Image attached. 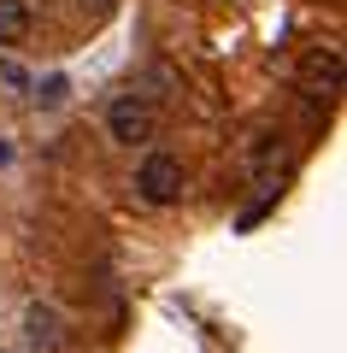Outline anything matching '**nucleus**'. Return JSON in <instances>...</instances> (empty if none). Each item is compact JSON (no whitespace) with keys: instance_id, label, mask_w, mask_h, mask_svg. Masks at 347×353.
<instances>
[{"instance_id":"f257e3e1","label":"nucleus","mask_w":347,"mask_h":353,"mask_svg":"<svg viewBox=\"0 0 347 353\" xmlns=\"http://www.w3.org/2000/svg\"><path fill=\"white\" fill-rule=\"evenodd\" d=\"M136 194L148 206H177L183 201V159L177 153H148L136 171Z\"/></svg>"},{"instance_id":"f03ea898","label":"nucleus","mask_w":347,"mask_h":353,"mask_svg":"<svg viewBox=\"0 0 347 353\" xmlns=\"http://www.w3.org/2000/svg\"><path fill=\"white\" fill-rule=\"evenodd\" d=\"M106 136L118 141V148H141V141H153V106L136 101V94H118V101L106 106Z\"/></svg>"},{"instance_id":"7ed1b4c3","label":"nucleus","mask_w":347,"mask_h":353,"mask_svg":"<svg viewBox=\"0 0 347 353\" xmlns=\"http://www.w3.org/2000/svg\"><path fill=\"white\" fill-rule=\"evenodd\" d=\"M300 88H306L312 101H318V94L330 101L335 88H341V53L335 48H312L306 59H300Z\"/></svg>"},{"instance_id":"20e7f679","label":"nucleus","mask_w":347,"mask_h":353,"mask_svg":"<svg viewBox=\"0 0 347 353\" xmlns=\"http://www.w3.org/2000/svg\"><path fill=\"white\" fill-rule=\"evenodd\" d=\"M24 336H30V347H41V353L65 347V318H59V306L30 301V306H24Z\"/></svg>"},{"instance_id":"39448f33","label":"nucleus","mask_w":347,"mask_h":353,"mask_svg":"<svg viewBox=\"0 0 347 353\" xmlns=\"http://www.w3.org/2000/svg\"><path fill=\"white\" fill-rule=\"evenodd\" d=\"M30 24H36L30 0H0V48H24V41H30Z\"/></svg>"},{"instance_id":"423d86ee","label":"nucleus","mask_w":347,"mask_h":353,"mask_svg":"<svg viewBox=\"0 0 347 353\" xmlns=\"http://www.w3.org/2000/svg\"><path fill=\"white\" fill-rule=\"evenodd\" d=\"M36 101H41V106H59V101H65V77H48V83L36 88Z\"/></svg>"},{"instance_id":"0eeeda50","label":"nucleus","mask_w":347,"mask_h":353,"mask_svg":"<svg viewBox=\"0 0 347 353\" xmlns=\"http://www.w3.org/2000/svg\"><path fill=\"white\" fill-rule=\"evenodd\" d=\"M83 12L88 18H112V12H118V0H83Z\"/></svg>"},{"instance_id":"6e6552de","label":"nucleus","mask_w":347,"mask_h":353,"mask_svg":"<svg viewBox=\"0 0 347 353\" xmlns=\"http://www.w3.org/2000/svg\"><path fill=\"white\" fill-rule=\"evenodd\" d=\"M0 83H12V88H24V83H30V77H24V71H18V65H6V59H0Z\"/></svg>"},{"instance_id":"1a4fd4ad","label":"nucleus","mask_w":347,"mask_h":353,"mask_svg":"<svg viewBox=\"0 0 347 353\" xmlns=\"http://www.w3.org/2000/svg\"><path fill=\"white\" fill-rule=\"evenodd\" d=\"M6 159H12V148H6V141H0V165H6Z\"/></svg>"}]
</instances>
